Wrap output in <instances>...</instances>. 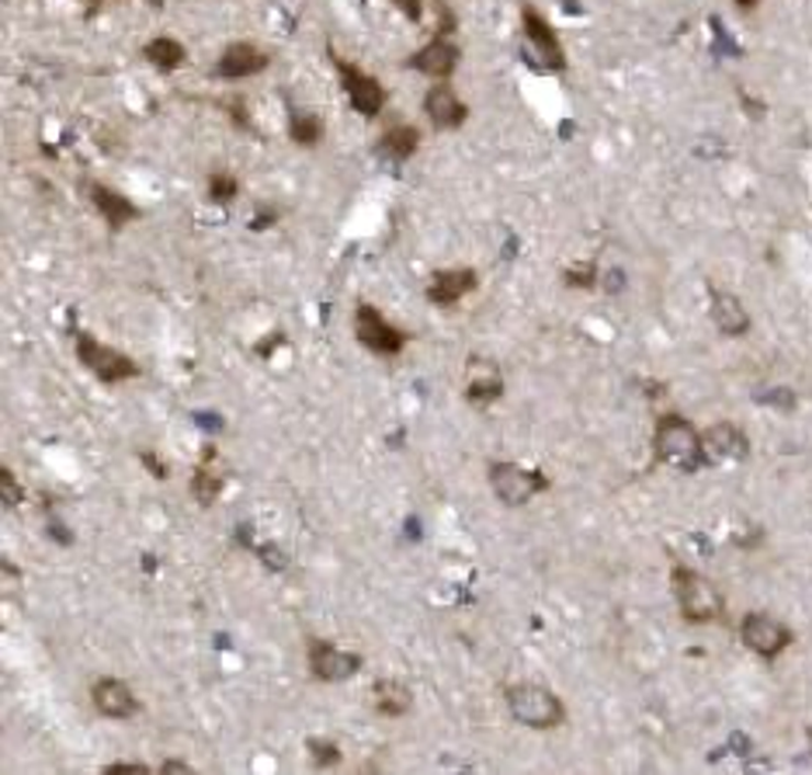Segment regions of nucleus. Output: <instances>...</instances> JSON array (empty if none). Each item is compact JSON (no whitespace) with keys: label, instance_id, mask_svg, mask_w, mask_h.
<instances>
[{"label":"nucleus","instance_id":"nucleus-5","mask_svg":"<svg viewBox=\"0 0 812 775\" xmlns=\"http://www.w3.org/2000/svg\"><path fill=\"white\" fill-rule=\"evenodd\" d=\"M521 29H525L531 56H535V67L549 70V74H560L566 67V53H563L560 32L549 25V18L539 14L531 4H525L521 8Z\"/></svg>","mask_w":812,"mask_h":775},{"label":"nucleus","instance_id":"nucleus-14","mask_svg":"<svg viewBox=\"0 0 812 775\" xmlns=\"http://www.w3.org/2000/svg\"><path fill=\"white\" fill-rule=\"evenodd\" d=\"M701 449L704 463H733V459H743L751 446H746V435L736 425L719 422L701 435Z\"/></svg>","mask_w":812,"mask_h":775},{"label":"nucleus","instance_id":"nucleus-9","mask_svg":"<svg viewBox=\"0 0 812 775\" xmlns=\"http://www.w3.org/2000/svg\"><path fill=\"white\" fill-rule=\"evenodd\" d=\"M489 484H494V494L504 501V505H525L539 491H545L542 473H528L515 463H494L489 467Z\"/></svg>","mask_w":812,"mask_h":775},{"label":"nucleus","instance_id":"nucleus-26","mask_svg":"<svg viewBox=\"0 0 812 775\" xmlns=\"http://www.w3.org/2000/svg\"><path fill=\"white\" fill-rule=\"evenodd\" d=\"M309 759L316 765H337L340 762V748L330 741H309Z\"/></svg>","mask_w":812,"mask_h":775},{"label":"nucleus","instance_id":"nucleus-12","mask_svg":"<svg viewBox=\"0 0 812 775\" xmlns=\"http://www.w3.org/2000/svg\"><path fill=\"white\" fill-rule=\"evenodd\" d=\"M91 699H94L98 714L109 717V720H129V717L139 714L136 693L125 682H119V678H98L94 688H91Z\"/></svg>","mask_w":812,"mask_h":775},{"label":"nucleus","instance_id":"nucleus-17","mask_svg":"<svg viewBox=\"0 0 812 775\" xmlns=\"http://www.w3.org/2000/svg\"><path fill=\"white\" fill-rule=\"evenodd\" d=\"M91 205L98 209L101 220L112 229H122V226H129L133 220L143 216L133 199H125L122 192H115V188H109V184H91Z\"/></svg>","mask_w":812,"mask_h":775},{"label":"nucleus","instance_id":"nucleus-6","mask_svg":"<svg viewBox=\"0 0 812 775\" xmlns=\"http://www.w3.org/2000/svg\"><path fill=\"white\" fill-rule=\"evenodd\" d=\"M354 338L361 341V348H369L372 355H382V359H393V355H399L406 345V334L399 327H393L369 303H361L354 310Z\"/></svg>","mask_w":812,"mask_h":775},{"label":"nucleus","instance_id":"nucleus-30","mask_svg":"<svg viewBox=\"0 0 812 775\" xmlns=\"http://www.w3.org/2000/svg\"><path fill=\"white\" fill-rule=\"evenodd\" d=\"M109 775H149V765H129V762H115L104 768Z\"/></svg>","mask_w":812,"mask_h":775},{"label":"nucleus","instance_id":"nucleus-29","mask_svg":"<svg viewBox=\"0 0 812 775\" xmlns=\"http://www.w3.org/2000/svg\"><path fill=\"white\" fill-rule=\"evenodd\" d=\"M396 8L410 18V21H424V11H427V0H396Z\"/></svg>","mask_w":812,"mask_h":775},{"label":"nucleus","instance_id":"nucleus-25","mask_svg":"<svg viewBox=\"0 0 812 775\" xmlns=\"http://www.w3.org/2000/svg\"><path fill=\"white\" fill-rule=\"evenodd\" d=\"M237 192H240V184H237V178H233V175H226V171H212L208 175V199L212 202L229 205L233 199H237Z\"/></svg>","mask_w":812,"mask_h":775},{"label":"nucleus","instance_id":"nucleus-20","mask_svg":"<svg viewBox=\"0 0 812 775\" xmlns=\"http://www.w3.org/2000/svg\"><path fill=\"white\" fill-rule=\"evenodd\" d=\"M223 487H226V470L219 467V456L216 452H205V459H202V467L195 470V476H191V494H195V501L199 505H212L219 494H223Z\"/></svg>","mask_w":812,"mask_h":775},{"label":"nucleus","instance_id":"nucleus-13","mask_svg":"<svg viewBox=\"0 0 812 775\" xmlns=\"http://www.w3.org/2000/svg\"><path fill=\"white\" fill-rule=\"evenodd\" d=\"M476 289V271L473 268H441L427 282V300L435 306H455L469 292Z\"/></svg>","mask_w":812,"mask_h":775},{"label":"nucleus","instance_id":"nucleus-22","mask_svg":"<svg viewBox=\"0 0 812 775\" xmlns=\"http://www.w3.org/2000/svg\"><path fill=\"white\" fill-rule=\"evenodd\" d=\"M143 56H146V63H154L157 70L170 74V70L184 67L188 49L181 46L178 38H170V35H157V38H149L146 46H143Z\"/></svg>","mask_w":812,"mask_h":775},{"label":"nucleus","instance_id":"nucleus-16","mask_svg":"<svg viewBox=\"0 0 812 775\" xmlns=\"http://www.w3.org/2000/svg\"><path fill=\"white\" fill-rule=\"evenodd\" d=\"M268 67V53H261L253 42H233V46L223 49L219 63H216V74L223 80H244V77H253Z\"/></svg>","mask_w":812,"mask_h":775},{"label":"nucleus","instance_id":"nucleus-3","mask_svg":"<svg viewBox=\"0 0 812 775\" xmlns=\"http://www.w3.org/2000/svg\"><path fill=\"white\" fill-rule=\"evenodd\" d=\"M670 584H674V598L680 605V613L688 622H712L719 619L722 613V595L712 581H704L701 574L695 571H674L670 574Z\"/></svg>","mask_w":812,"mask_h":775},{"label":"nucleus","instance_id":"nucleus-10","mask_svg":"<svg viewBox=\"0 0 812 775\" xmlns=\"http://www.w3.org/2000/svg\"><path fill=\"white\" fill-rule=\"evenodd\" d=\"M309 672L319 682H348L361 672V654L340 651V647H334L327 640H313L309 643Z\"/></svg>","mask_w":812,"mask_h":775},{"label":"nucleus","instance_id":"nucleus-11","mask_svg":"<svg viewBox=\"0 0 812 775\" xmlns=\"http://www.w3.org/2000/svg\"><path fill=\"white\" fill-rule=\"evenodd\" d=\"M459 67V46L448 35H435L424 49H417L410 56V70L435 77V80H448Z\"/></svg>","mask_w":812,"mask_h":775},{"label":"nucleus","instance_id":"nucleus-1","mask_svg":"<svg viewBox=\"0 0 812 775\" xmlns=\"http://www.w3.org/2000/svg\"><path fill=\"white\" fill-rule=\"evenodd\" d=\"M653 449H656V456L664 459L667 467H674V470L695 473V470L704 467L701 435H698V428L688 422V417H680V414L659 417V422H656V431H653Z\"/></svg>","mask_w":812,"mask_h":775},{"label":"nucleus","instance_id":"nucleus-18","mask_svg":"<svg viewBox=\"0 0 812 775\" xmlns=\"http://www.w3.org/2000/svg\"><path fill=\"white\" fill-rule=\"evenodd\" d=\"M712 324L725 334V338H743L751 330V313L743 310V303L733 296V292L712 289Z\"/></svg>","mask_w":812,"mask_h":775},{"label":"nucleus","instance_id":"nucleus-33","mask_svg":"<svg viewBox=\"0 0 812 775\" xmlns=\"http://www.w3.org/2000/svg\"><path fill=\"white\" fill-rule=\"evenodd\" d=\"M160 772H167V775H174V772H191V765H184V762H163Z\"/></svg>","mask_w":812,"mask_h":775},{"label":"nucleus","instance_id":"nucleus-8","mask_svg":"<svg viewBox=\"0 0 812 775\" xmlns=\"http://www.w3.org/2000/svg\"><path fill=\"white\" fill-rule=\"evenodd\" d=\"M740 640L746 643V651H754L757 658L764 661H775L788 643H792V630H788L785 622L771 619V616H760V613H751L740 626Z\"/></svg>","mask_w":812,"mask_h":775},{"label":"nucleus","instance_id":"nucleus-34","mask_svg":"<svg viewBox=\"0 0 812 775\" xmlns=\"http://www.w3.org/2000/svg\"><path fill=\"white\" fill-rule=\"evenodd\" d=\"M740 8H754V4H760V0H736Z\"/></svg>","mask_w":812,"mask_h":775},{"label":"nucleus","instance_id":"nucleus-24","mask_svg":"<svg viewBox=\"0 0 812 775\" xmlns=\"http://www.w3.org/2000/svg\"><path fill=\"white\" fill-rule=\"evenodd\" d=\"M289 139L298 146H316L324 139V122L313 112H292L289 115Z\"/></svg>","mask_w":812,"mask_h":775},{"label":"nucleus","instance_id":"nucleus-15","mask_svg":"<svg viewBox=\"0 0 812 775\" xmlns=\"http://www.w3.org/2000/svg\"><path fill=\"white\" fill-rule=\"evenodd\" d=\"M424 112L431 119L435 130H459L469 115L465 101L448 88V83H435V88L424 94Z\"/></svg>","mask_w":812,"mask_h":775},{"label":"nucleus","instance_id":"nucleus-4","mask_svg":"<svg viewBox=\"0 0 812 775\" xmlns=\"http://www.w3.org/2000/svg\"><path fill=\"white\" fill-rule=\"evenodd\" d=\"M77 359L101 383H122V380L139 375V366L129 359V355H122L119 348L98 341L94 334H77Z\"/></svg>","mask_w":812,"mask_h":775},{"label":"nucleus","instance_id":"nucleus-7","mask_svg":"<svg viewBox=\"0 0 812 775\" xmlns=\"http://www.w3.org/2000/svg\"><path fill=\"white\" fill-rule=\"evenodd\" d=\"M334 67L340 74V83H345V94L351 101V109L361 115V119H375L382 115V109H386V88L365 70H358L354 63L334 56Z\"/></svg>","mask_w":812,"mask_h":775},{"label":"nucleus","instance_id":"nucleus-31","mask_svg":"<svg viewBox=\"0 0 812 775\" xmlns=\"http://www.w3.org/2000/svg\"><path fill=\"white\" fill-rule=\"evenodd\" d=\"M566 282H573V285H594V265H587V268H569L566 271Z\"/></svg>","mask_w":812,"mask_h":775},{"label":"nucleus","instance_id":"nucleus-19","mask_svg":"<svg viewBox=\"0 0 812 775\" xmlns=\"http://www.w3.org/2000/svg\"><path fill=\"white\" fill-rule=\"evenodd\" d=\"M504 393V375L494 362H473L469 366V383H465V396L473 404H494L497 396Z\"/></svg>","mask_w":812,"mask_h":775},{"label":"nucleus","instance_id":"nucleus-2","mask_svg":"<svg viewBox=\"0 0 812 775\" xmlns=\"http://www.w3.org/2000/svg\"><path fill=\"white\" fill-rule=\"evenodd\" d=\"M507 709H510V717H515L518 723L535 727V730H552V727H560L566 720L563 703L555 699L549 688L531 685V682L507 688Z\"/></svg>","mask_w":812,"mask_h":775},{"label":"nucleus","instance_id":"nucleus-28","mask_svg":"<svg viewBox=\"0 0 812 775\" xmlns=\"http://www.w3.org/2000/svg\"><path fill=\"white\" fill-rule=\"evenodd\" d=\"M431 8L438 11V32H435V35H452V32H455V11L448 8L444 0H435Z\"/></svg>","mask_w":812,"mask_h":775},{"label":"nucleus","instance_id":"nucleus-21","mask_svg":"<svg viewBox=\"0 0 812 775\" xmlns=\"http://www.w3.org/2000/svg\"><path fill=\"white\" fill-rule=\"evenodd\" d=\"M375 150L386 157L390 164H406L410 160L417 150H420V133H417V125H393L390 133H382L379 136V146Z\"/></svg>","mask_w":812,"mask_h":775},{"label":"nucleus","instance_id":"nucleus-32","mask_svg":"<svg viewBox=\"0 0 812 775\" xmlns=\"http://www.w3.org/2000/svg\"><path fill=\"white\" fill-rule=\"evenodd\" d=\"M143 463H146L149 470H154V473H157V480H163V476H167V470H163V463H160V459H157L154 452H149V456L143 452Z\"/></svg>","mask_w":812,"mask_h":775},{"label":"nucleus","instance_id":"nucleus-27","mask_svg":"<svg viewBox=\"0 0 812 775\" xmlns=\"http://www.w3.org/2000/svg\"><path fill=\"white\" fill-rule=\"evenodd\" d=\"M0 497H4V508H18L21 505V487L11 470H0Z\"/></svg>","mask_w":812,"mask_h":775},{"label":"nucleus","instance_id":"nucleus-23","mask_svg":"<svg viewBox=\"0 0 812 775\" xmlns=\"http://www.w3.org/2000/svg\"><path fill=\"white\" fill-rule=\"evenodd\" d=\"M372 703L382 717H403L410 709V688L399 685L396 678H382L372 688Z\"/></svg>","mask_w":812,"mask_h":775}]
</instances>
